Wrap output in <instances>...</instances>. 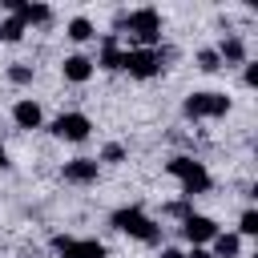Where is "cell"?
<instances>
[{
    "mask_svg": "<svg viewBox=\"0 0 258 258\" xmlns=\"http://www.w3.org/2000/svg\"><path fill=\"white\" fill-rule=\"evenodd\" d=\"M165 173L169 177H177V185H181V198L185 202H194L198 194H206L214 181H210V169L198 161V157H189V153H173L169 161H165Z\"/></svg>",
    "mask_w": 258,
    "mask_h": 258,
    "instance_id": "6da1fadb",
    "label": "cell"
},
{
    "mask_svg": "<svg viewBox=\"0 0 258 258\" xmlns=\"http://www.w3.org/2000/svg\"><path fill=\"white\" fill-rule=\"evenodd\" d=\"M109 226H113L117 234H129V238L145 242V246H157V242H161V226H157L141 206H121V210H113V214H109Z\"/></svg>",
    "mask_w": 258,
    "mask_h": 258,
    "instance_id": "7a4b0ae2",
    "label": "cell"
},
{
    "mask_svg": "<svg viewBox=\"0 0 258 258\" xmlns=\"http://www.w3.org/2000/svg\"><path fill=\"white\" fill-rule=\"evenodd\" d=\"M117 24H129L133 48H161V12L157 8H133L129 16H117Z\"/></svg>",
    "mask_w": 258,
    "mask_h": 258,
    "instance_id": "3957f363",
    "label": "cell"
},
{
    "mask_svg": "<svg viewBox=\"0 0 258 258\" xmlns=\"http://www.w3.org/2000/svg\"><path fill=\"white\" fill-rule=\"evenodd\" d=\"M165 60H169V52L165 48H125V56H121V69L133 77V81H153V77H161L165 73Z\"/></svg>",
    "mask_w": 258,
    "mask_h": 258,
    "instance_id": "277c9868",
    "label": "cell"
},
{
    "mask_svg": "<svg viewBox=\"0 0 258 258\" xmlns=\"http://www.w3.org/2000/svg\"><path fill=\"white\" fill-rule=\"evenodd\" d=\"M230 97L226 93H214V89H198V93H189L185 101H181V113L189 117V121H214V117H226L230 113Z\"/></svg>",
    "mask_w": 258,
    "mask_h": 258,
    "instance_id": "5b68a950",
    "label": "cell"
},
{
    "mask_svg": "<svg viewBox=\"0 0 258 258\" xmlns=\"http://www.w3.org/2000/svg\"><path fill=\"white\" fill-rule=\"evenodd\" d=\"M48 133L56 137V141H89V133H93V121H89V113H77V109H69V113H60V117H52V125H48Z\"/></svg>",
    "mask_w": 258,
    "mask_h": 258,
    "instance_id": "8992f818",
    "label": "cell"
},
{
    "mask_svg": "<svg viewBox=\"0 0 258 258\" xmlns=\"http://www.w3.org/2000/svg\"><path fill=\"white\" fill-rule=\"evenodd\" d=\"M52 254L56 258H109V250L97 238H69V234H52Z\"/></svg>",
    "mask_w": 258,
    "mask_h": 258,
    "instance_id": "52a82bcc",
    "label": "cell"
},
{
    "mask_svg": "<svg viewBox=\"0 0 258 258\" xmlns=\"http://www.w3.org/2000/svg\"><path fill=\"white\" fill-rule=\"evenodd\" d=\"M177 230H181V238H185L189 246H210V242H214V234H218L222 226H218L210 214H185Z\"/></svg>",
    "mask_w": 258,
    "mask_h": 258,
    "instance_id": "ba28073f",
    "label": "cell"
},
{
    "mask_svg": "<svg viewBox=\"0 0 258 258\" xmlns=\"http://www.w3.org/2000/svg\"><path fill=\"white\" fill-rule=\"evenodd\" d=\"M60 177L73 181V185H93L101 177V165H97V157H73V161L60 165Z\"/></svg>",
    "mask_w": 258,
    "mask_h": 258,
    "instance_id": "9c48e42d",
    "label": "cell"
},
{
    "mask_svg": "<svg viewBox=\"0 0 258 258\" xmlns=\"http://www.w3.org/2000/svg\"><path fill=\"white\" fill-rule=\"evenodd\" d=\"M0 8H4V12H12V16H20L28 28H32V24H48V20H52V8H48V4H28V0H0Z\"/></svg>",
    "mask_w": 258,
    "mask_h": 258,
    "instance_id": "30bf717a",
    "label": "cell"
},
{
    "mask_svg": "<svg viewBox=\"0 0 258 258\" xmlns=\"http://www.w3.org/2000/svg\"><path fill=\"white\" fill-rule=\"evenodd\" d=\"M93 73H97V64H93V56H85V52H69V56L60 60V77H64L69 85H85Z\"/></svg>",
    "mask_w": 258,
    "mask_h": 258,
    "instance_id": "8fae6325",
    "label": "cell"
},
{
    "mask_svg": "<svg viewBox=\"0 0 258 258\" xmlns=\"http://www.w3.org/2000/svg\"><path fill=\"white\" fill-rule=\"evenodd\" d=\"M12 125H16V129H40V125H44V109H40V101L20 97V101L12 105Z\"/></svg>",
    "mask_w": 258,
    "mask_h": 258,
    "instance_id": "7c38bea8",
    "label": "cell"
},
{
    "mask_svg": "<svg viewBox=\"0 0 258 258\" xmlns=\"http://www.w3.org/2000/svg\"><path fill=\"white\" fill-rule=\"evenodd\" d=\"M214 52H218L222 69H226V64H246V60H250V56H246V40H242V36H234V32H230V36H222Z\"/></svg>",
    "mask_w": 258,
    "mask_h": 258,
    "instance_id": "4fadbf2b",
    "label": "cell"
},
{
    "mask_svg": "<svg viewBox=\"0 0 258 258\" xmlns=\"http://www.w3.org/2000/svg\"><path fill=\"white\" fill-rule=\"evenodd\" d=\"M121 56H125V48H121V40L109 32V36L101 40V56H93V64L105 69V73H121Z\"/></svg>",
    "mask_w": 258,
    "mask_h": 258,
    "instance_id": "5bb4252c",
    "label": "cell"
},
{
    "mask_svg": "<svg viewBox=\"0 0 258 258\" xmlns=\"http://www.w3.org/2000/svg\"><path fill=\"white\" fill-rule=\"evenodd\" d=\"M206 250H210V258H242V238L234 230H218Z\"/></svg>",
    "mask_w": 258,
    "mask_h": 258,
    "instance_id": "9a60e30c",
    "label": "cell"
},
{
    "mask_svg": "<svg viewBox=\"0 0 258 258\" xmlns=\"http://www.w3.org/2000/svg\"><path fill=\"white\" fill-rule=\"evenodd\" d=\"M64 36H69V40H77V44H85V40H93V36H97V24H93L89 16H73V20L64 24Z\"/></svg>",
    "mask_w": 258,
    "mask_h": 258,
    "instance_id": "2e32d148",
    "label": "cell"
},
{
    "mask_svg": "<svg viewBox=\"0 0 258 258\" xmlns=\"http://www.w3.org/2000/svg\"><path fill=\"white\" fill-rule=\"evenodd\" d=\"M24 32H28V24L20 20V16H0V40L4 44H16V40H24Z\"/></svg>",
    "mask_w": 258,
    "mask_h": 258,
    "instance_id": "e0dca14e",
    "label": "cell"
},
{
    "mask_svg": "<svg viewBox=\"0 0 258 258\" xmlns=\"http://www.w3.org/2000/svg\"><path fill=\"white\" fill-rule=\"evenodd\" d=\"M234 234H238V238H254V234H258V210H254V206H246V210H242V218H238V230H234Z\"/></svg>",
    "mask_w": 258,
    "mask_h": 258,
    "instance_id": "ac0fdd59",
    "label": "cell"
},
{
    "mask_svg": "<svg viewBox=\"0 0 258 258\" xmlns=\"http://www.w3.org/2000/svg\"><path fill=\"white\" fill-rule=\"evenodd\" d=\"M194 60H198V69H202V73H218V69H222V60H218V52H214V48H198V56H194Z\"/></svg>",
    "mask_w": 258,
    "mask_h": 258,
    "instance_id": "d6986e66",
    "label": "cell"
},
{
    "mask_svg": "<svg viewBox=\"0 0 258 258\" xmlns=\"http://www.w3.org/2000/svg\"><path fill=\"white\" fill-rule=\"evenodd\" d=\"M32 77H36L32 64H8V81L12 85H32Z\"/></svg>",
    "mask_w": 258,
    "mask_h": 258,
    "instance_id": "ffe728a7",
    "label": "cell"
},
{
    "mask_svg": "<svg viewBox=\"0 0 258 258\" xmlns=\"http://www.w3.org/2000/svg\"><path fill=\"white\" fill-rule=\"evenodd\" d=\"M117 161H125V145H117V141H113V145H105V149H101L97 165H117Z\"/></svg>",
    "mask_w": 258,
    "mask_h": 258,
    "instance_id": "44dd1931",
    "label": "cell"
},
{
    "mask_svg": "<svg viewBox=\"0 0 258 258\" xmlns=\"http://www.w3.org/2000/svg\"><path fill=\"white\" fill-rule=\"evenodd\" d=\"M242 81H246L250 89L258 85V60H246V69H242Z\"/></svg>",
    "mask_w": 258,
    "mask_h": 258,
    "instance_id": "7402d4cb",
    "label": "cell"
},
{
    "mask_svg": "<svg viewBox=\"0 0 258 258\" xmlns=\"http://www.w3.org/2000/svg\"><path fill=\"white\" fill-rule=\"evenodd\" d=\"M157 258H185V250H177V246H161Z\"/></svg>",
    "mask_w": 258,
    "mask_h": 258,
    "instance_id": "603a6c76",
    "label": "cell"
},
{
    "mask_svg": "<svg viewBox=\"0 0 258 258\" xmlns=\"http://www.w3.org/2000/svg\"><path fill=\"white\" fill-rule=\"evenodd\" d=\"M185 258H210V250H206V246H189V254H185Z\"/></svg>",
    "mask_w": 258,
    "mask_h": 258,
    "instance_id": "cb8c5ba5",
    "label": "cell"
},
{
    "mask_svg": "<svg viewBox=\"0 0 258 258\" xmlns=\"http://www.w3.org/2000/svg\"><path fill=\"white\" fill-rule=\"evenodd\" d=\"M4 169H12V157H8V149L0 145V173H4Z\"/></svg>",
    "mask_w": 258,
    "mask_h": 258,
    "instance_id": "d4e9b609",
    "label": "cell"
},
{
    "mask_svg": "<svg viewBox=\"0 0 258 258\" xmlns=\"http://www.w3.org/2000/svg\"><path fill=\"white\" fill-rule=\"evenodd\" d=\"M0 16H4V8H0Z\"/></svg>",
    "mask_w": 258,
    "mask_h": 258,
    "instance_id": "484cf974",
    "label": "cell"
}]
</instances>
